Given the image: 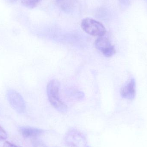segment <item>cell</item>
<instances>
[{
  "instance_id": "obj_1",
  "label": "cell",
  "mask_w": 147,
  "mask_h": 147,
  "mask_svg": "<svg viewBox=\"0 0 147 147\" xmlns=\"http://www.w3.org/2000/svg\"><path fill=\"white\" fill-rule=\"evenodd\" d=\"M60 84L58 80H52L49 81L47 87V92L49 102L53 106L59 111L65 113L67 106L59 97Z\"/></svg>"
},
{
  "instance_id": "obj_2",
  "label": "cell",
  "mask_w": 147,
  "mask_h": 147,
  "mask_svg": "<svg viewBox=\"0 0 147 147\" xmlns=\"http://www.w3.org/2000/svg\"><path fill=\"white\" fill-rule=\"evenodd\" d=\"M81 26L85 32L92 36L102 37L106 32L105 27L101 22L91 18L84 19Z\"/></svg>"
},
{
  "instance_id": "obj_3",
  "label": "cell",
  "mask_w": 147,
  "mask_h": 147,
  "mask_svg": "<svg viewBox=\"0 0 147 147\" xmlns=\"http://www.w3.org/2000/svg\"><path fill=\"white\" fill-rule=\"evenodd\" d=\"M7 98L12 109L19 114H23L26 111V104L23 97L18 92L10 90L7 92Z\"/></svg>"
},
{
  "instance_id": "obj_4",
  "label": "cell",
  "mask_w": 147,
  "mask_h": 147,
  "mask_svg": "<svg viewBox=\"0 0 147 147\" xmlns=\"http://www.w3.org/2000/svg\"><path fill=\"white\" fill-rule=\"evenodd\" d=\"M65 141L67 146L70 147H85L86 144L84 136L75 129H70L67 132Z\"/></svg>"
},
{
  "instance_id": "obj_5",
  "label": "cell",
  "mask_w": 147,
  "mask_h": 147,
  "mask_svg": "<svg viewBox=\"0 0 147 147\" xmlns=\"http://www.w3.org/2000/svg\"><path fill=\"white\" fill-rule=\"evenodd\" d=\"M96 48L107 57H112L115 53V47L112 45L109 40L106 37H99L95 42Z\"/></svg>"
},
{
  "instance_id": "obj_6",
  "label": "cell",
  "mask_w": 147,
  "mask_h": 147,
  "mask_svg": "<svg viewBox=\"0 0 147 147\" xmlns=\"http://www.w3.org/2000/svg\"><path fill=\"white\" fill-rule=\"evenodd\" d=\"M121 96L124 98L134 100L136 95V82L134 78H131L121 90Z\"/></svg>"
},
{
  "instance_id": "obj_7",
  "label": "cell",
  "mask_w": 147,
  "mask_h": 147,
  "mask_svg": "<svg viewBox=\"0 0 147 147\" xmlns=\"http://www.w3.org/2000/svg\"><path fill=\"white\" fill-rule=\"evenodd\" d=\"M20 130L22 136L26 138H34L44 133L43 129L30 127H21Z\"/></svg>"
},
{
  "instance_id": "obj_8",
  "label": "cell",
  "mask_w": 147,
  "mask_h": 147,
  "mask_svg": "<svg viewBox=\"0 0 147 147\" xmlns=\"http://www.w3.org/2000/svg\"><path fill=\"white\" fill-rule=\"evenodd\" d=\"M61 9L65 12H70L73 9L75 0H56Z\"/></svg>"
},
{
  "instance_id": "obj_9",
  "label": "cell",
  "mask_w": 147,
  "mask_h": 147,
  "mask_svg": "<svg viewBox=\"0 0 147 147\" xmlns=\"http://www.w3.org/2000/svg\"><path fill=\"white\" fill-rule=\"evenodd\" d=\"M42 0H21L22 4L26 7L33 9L36 7Z\"/></svg>"
},
{
  "instance_id": "obj_10",
  "label": "cell",
  "mask_w": 147,
  "mask_h": 147,
  "mask_svg": "<svg viewBox=\"0 0 147 147\" xmlns=\"http://www.w3.org/2000/svg\"><path fill=\"white\" fill-rule=\"evenodd\" d=\"M32 144L33 147H47L42 142L37 139L33 140Z\"/></svg>"
},
{
  "instance_id": "obj_11",
  "label": "cell",
  "mask_w": 147,
  "mask_h": 147,
  "mask_svg": "<svg viewBox=\"0 0 147 147\" xmlns=\"http://www.w3.org/2000/svg\"><path fill=\"white\" fill-rule=\"evenodd\" d=\"M7 137V132L1 126H0V141L5 140Z\"/></svg>"
},
{
  "instance_id": "obj_12",
  "label": "cell",
  "mask_w": 147,
  "mask_h": 147,
  "mask_svg": "<svg viewBox=\"0 0 147 147\" xmlns=\"http://www.w3.org/2000/svg\"><path fill=\"white\" fill-rule=\"evenodd\" d=\"M119 1L124 7H128L130 3V0H119Z\"/></svg>"
},
{
  "instance_id": "obj_13",
  "label": "cell",
  "mask_w": 147,
  "mask_h": 147,
  "mask_svg": "<svg viewBox=\"0 0 147 147\" xmlns=\"http://www.w3.org/2000/svg\"><path fill=\"white\" fill-rule=\"evenodd\" d=\"M3 147H22L19 146H16L14 145L11 142H9L8 141H5L3 145Z\"/></svg>"
},
{
  "instance_id": "obj_14",
  "label": "cell",
  "mask_w": 147,
  "mask_h": 147,
  "mask_svg": "<svg viewBox=\"0 0 147 147\" xmlns=\"http://www.w3.org/2000/svg\"><path fill=\"white\" fill-rule=\"evenodd\" d=\"M7 1L9 2L13 3L16 0H6Z\"/></svg>"
},
{
  "instance_id": "obj_15",
  "label": "cell",
  "mask_w": 147,
  "mask_h": 147,
  "mask_svg": "<svg viewBox=\"0 0 147 147\" xmlns=\"http://www.w3.org/2000/svg\"></svg>"
},
{
  "instance_id": "obj_16",
  "label": "cell",
  "mask_w": 147,
  "mask_h": 147,
  "mask_svg": "<svg viewBox=\"0 0 147 147\" xmlns=\"http://www.w3.org/2000/svg\"></svg>"
}]
</instances>
